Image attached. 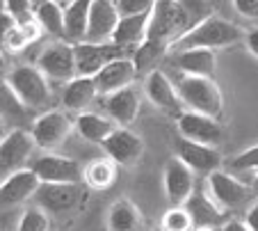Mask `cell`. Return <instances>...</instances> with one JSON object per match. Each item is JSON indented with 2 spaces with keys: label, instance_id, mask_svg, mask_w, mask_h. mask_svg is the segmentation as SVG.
I'll list each match as a JSON object with an SVG mask.
<instances>
[{
  "label": "cell",
  "instance_id": "44dd1931",
  "mask_svg": "<svg viewBox=\"0 0 258 231\" xmlns=\"http://www.w3.org/2000/svg\"><path fill=\"white\" fill-rule=\"evenodd\" d=\"M98 96H101V92H98V85L94 76H76L73 80H69L64 85L62 103L71 112H85Z\"/></svg>",
  "mask_w": 258,
  "mask_h": 231
},
{
  "label": "cell",
  "instance_id": "f1b7e54d",
  "mask_svg": "<svg viewBox=\"0 0 258 231\" xmlns=\"http://www.w3.org/2000/svg\"><path fill=\"white\" fill-rule=\"evenodd\" d=\"M44 35V28L37 23V19H28V21H19V23L12 28V32L7 35L3 48L7 53H23L25 48L34 46Z\"/></svg>",
  "mask_w": 258,
  "mask_h": 231
},
{
  "label": "cell",
  "instance_id": "f35d334b",
  "mask_svg": "<svg viewBox=\"0 0 258 231\" xmlns=\"http://www.w3.org/2000/svg\"><path fill=\"white\" fill-rule=\"evenodd\" d=\"M233 7L244 19H258V0H233Z\"/></svg>",
  "mask_w": 258,
  "mask_h": 231
},
{
  "label": "cell",
  "instance_id": "52a82bcc",
  "mask_svg": "<svg viewBox=\"0 0 258 231\" xmlns=\"http://www.w3.org/2000/svg\"><path fill=\"white\" fill-rule=\"evenodd\" d=\"M32 138L41 151H55L76 131V122L64 110H44L32 122Z\"/></svg>",
  "mask_w": 258,
  "mask_h": 231
},
{
  "label": "cell",
  "instance_id": "60d3db41",
  "mask_svg": "<svg viewBox=\"0 0 258 231\" xmlns=\"http://www.w3.org/2000/svg\"><path fill=\"white\" fill-rule=\"evenodd\" d=\"M244 224L251 231H258V202L247 206V211H244Z\"/></svg>",
  "mask_w": 258,
  "mask_h": 231
},
{
  "label": "cell",
  "instance_id": "b9f144b4",
  "mask_svg": "<svg viewBox=\"0 0 258 231\" xmlns=\"http://www.w3.org/2000/svg\"><path fill=\"white\" fill-rule=\"evenodd\" d=\"M244 44H247L249 53H251L253 57H258V25L256 28H251L247 35H244Z\"/></svg>",
  "mask_w": 258,
  "mask_h": 231
},
{
  "label": "cell",
  "instance_id": "3957f363",
  "mask_svg": "<svg viewBox=\"0 0 258 231\" xmlns=\"http://www.w3.org/2000/svg\"><path fill=\"white\" fill-rule=\"evenodd\" d=\"M190 30V19L180 5V0H156L151 14H149V39L162 41L171 48L174 41Z\"/></svg>",
  "mask_w": 258,
  "mask_h": 231
},
{
  "label": "cell",
  "instance_id": "7bdbcfd3",
  "mask_svg": "<svg viewBox=\"0 0 258 231\" xmlns=\"http://www.w3.org/2000/svg\"><path fill=\"white\" fill-rule=\"evenodd\" d=\"M222 231H251L247 224H244V220H226L224 226H222Z\"/></svg>",
  "mask_w": 258,
  "mask_h": 231
},
{
  "label": "cell",
  "instance_id": "bcb514c9",
  "mask_svg": "<svg viewBox=\"0 0 258 231\" xmlns=\"http://www.w3.org/2000/svg\"><path fill=\"white\" fill-rule=\"evenodd\" d=\"M195 231H222V229H217V226H197Z\"/></svg>",
  "mask_w": 258,
  "mask_h": 231
},
{
  "label": "cell",
  "instance_id": "277c9868",
  "mask_svg": "<svg viewBox=\"0 0 258 231\" xmlns=\"http://www.w3.org/2000/svg\"><path fill=\"white\" fill-rule=\"evenodd\" d=\"M178 92H180L185 110H195V112L208 114V117H215V119L222 117L224 98H222V92H219L215 78L183 76L178 83Z\"/></svg>",
  "mask_w": 258,
  "mask_h": 231
},
{
  "label": "cell",
  "instance_id": "c3c4849f",
  "mask_svg": "<svg viewBox=\"0 0 258 231\" xmlns=\"http://www.w3.org/2000/svg\"><path fill=\"white\" fill-rule=\"evenodd\" d=\"M251 186H253V190H256V195H258V174L253 177V181H251Z\"/></svg>",
  "mask_w": 258,
  "mask_h": 231
},
{
  "label": "cell",
  "instance_id": "7a4b0ae2",
  "mask_svg": "<svg viewBox=\"0 0 258 231\" xmlns=\"http://www.w3.org/2000/svg\"><path fill=\"white\" fill-rule=\"evenodd\" d=\"M5 80L12 85V89L28 110H46L53 101L50 80L46 78L37 64L34 67L32 64H19L5 76Z\"/></svg>",
  "mask_w": 258,
  "mask_h": 231
},
{
  "label": "cell",
  "instance_id": "ac0fdd59",
  "mask_svg": "<svg viewBox=\"0 0 258 231\" xmlns=\"http://www.w3.org/2000/svg\"><path fill=\"white\" fill-rule=\"evenodd\" d=\"M176 122H178L180 138L195 140V142L217 144L222 140V135H224L222 133V126H219V119L195 112V110H185Z\"/></svg>",
  "mask_w": 258,
  "mask_h": 231
},
{
  "label": "cell",
  "instance_id": "4fadbf2b",
  "mask_svg": "<svg viewBox=\"0 0 258 231\" xmlns=\"http://www.w3.org/2000/svg\"><path fill=\"white\" fill-rule=\"evenodd\" d=\"M41 181L32 167H23L10 177L0 179V208H14L34 199Z\"/></svg>",
  "mask_w": 258,
  "mask_h": 231
},
{
  "label": "cell",
  "instance_id": "f546056e",
  "mask_svg": "<svg viewBox=\"0 0 258 231\" xmlns=\"http://www.w3.org/2000/svg\"><path fill=\"white\" fill-rule=\"evenodd\" d=\"M167 53H169V46L167 44L146 37V39L131 53V57H133V62H135V67H137L140 74H149V71L156 69L158 62H160Z\"/></svg>",
  "mask_w": 258,
  "mask_h": 231
},
{
  "label": "cell",
  "instance_id": "5bb4252c",
  "mask_svg": "<svg viewBox=\"0 0 258 231\" xmlns=\"http://www.w3.org/2000/svg\"><path fill=\"white\" fill-rule=\"evenodd\" d=\"M162 183H165V195L171 206H185L187 199L195 195V172L178 156L165 165Z\"/></svg>",
  "mask_w": 258,
  "mask_h": 231
},
{
  "label": "cell",
  "instance_id": "9c48e42d",
  "mask_svg": "<svg viewBox=\"0 0 258 231\" xmlns=\"http://www.w3.org/2000/svg\"><path fill=\"white\" fill-rule=\"evenodd\" d=\"M142 87H144V96L149 98L160 112L169 114V117H176V119L185 112L178 85L171 83L165 71H160V69L149 71V74L144 76V85H142Z\"/></svg>",
  "mask_w": 258,
  "mask_h": 231
},
{
  "label": "cell",
  "instance_id": "d590c367",
  "mask_svg": "<svg viewBox=\"0 0 258 231\" xmlns=\"http://www.w3.org/2000/svg\"><path fill=\"white\" fill-rule=\"evenodd\" d=\"M180 5L185 10L187 19H190V28H195L197 23H201V21H206L208 16H213L210 0H180Z\"/></svg>",
  "mask_w": 258,
  "mask_h": 231
},
{
  "label": "cell",
  "instance_id": "4dcf8cb0",
  "mask_svg": "<svg viewBox=\"0 0 258 231\" xmlns=\"http://www.w3.org/2000/svg\"><path fill=\"white\" fill-rule=\"evenodd\" d=\"M34 19L44 28V32L57 37V39H64V10L55 0H48L44 5L34 7Z\"/></svg>",
  "mask_w": 258,
  "mask_h": 231
},
{
  "label": "cell",
  "instance_id": "d4e9b609",
  "mask_svg": "<svg viewBox=\"0 0 258 231\" xmlns=\"http://www.w3.org/2000/svg\"><path fill=\"white\" fill-rule=\"evenodd\" d=\"M151 14V12H149ZM149 14H133V16H121L114 30L112 41L119 44L126 50H135L142 41L146 39V32H149Z\"/></svg>",
  "mask_w": 258,
  "mask_h": 231
},
{
  "label": "cell",
  "instance_id": "816d5d0a",
  "mask_svg": "<svg viewBox=\"0 0 258 231\" xmlns=\"http://www.w3.org/2000/svg\"><path fill=\"white\" fill-rule=\"evenodd\" d=\"M156 231H165V229H162V226H158V229H156Z\"/></svg>",
  "mask_w": 258,
  "mask_h": 231
},
{
  "label": "cell",
  "instance_id": "8d00e7d4",
  "mask_svg": "<svg viewBox=\"0 0 258 231\" xmlns=\"http://www.w3.org/2000/svg\"><path fill=\"white\" fill-rule=\"evenodd\" d=\"M117 10L121 16H133V14H149L156 5V0H114Z\"/></svg>",
  "mask_w": 258,
  "mask_h": 231
},
{
  "label": "cell",
  "instance_id": "f907efd6",
  "mask_svg": "<svg viewBox=\"0 0 258 231\" xmlns=\"http://www.w3.org/2000/svg\"><path fill=\"white\" fill-rule=\"evenodd\" d=\"M7 10V0H0V12H5Z\"/></svg>",
  "mask_w": 258,
  "mask_h": 231
},
{
  "label": "cell",
  "instance_id": "9a60e30c",
  "mask_svg": "<svg viewBox=\"0 0 258 231\" xmlns=\"http://www.w3.org/2000/svg\"><path fill=\"white\" fill-rule=\"evenodd\" d=\"M176 156L185 162L195 174H206L208 177L210 172L222 167V156L215 149V144H204V142L180 138L176 142Z\"/></svg>",
  "mask_w": 258,
  "mask_h": 231
},
{
  "label": "cell",
  "instance_id": "5b68a950",
  "mask_svg": "<svg viewBox=\"0 0 258 231\" xmlns=\"http://www.w3.org/2000/svg\"><path fill=\"white\" fill-rule=\"evenodd\" d=\"M206 190H208V195L226 213L244 208L253 199V195H256L253 186L244 183L238 174L229 172V169H215V172H210L206 177Z\"/></svg>",
  "mask_w": 258,
  "mask_h": 231
},
{
  "label": "cell",
  "instance_id": "74e56055",
  "mask_svg": "<svg viewBox=\"0 0 258 231\" xmlns=\"http://www.w3.org/2000/svg\"><path fill=\"white\" fill-rule=\"evenodd\" d=\"M7 12L16 16V21L34 19V5L32 0H7Z\"/></svg>",
  "mask_w": 258,
  "mask_h": 231
},
{
  "label": "cell",
  "instance_id": "30bf717a",
  "mask_svg": "<svg viewBox=\"0 0 258 231\" xmlns=\"http://www.w3.org/2000/svg\"><path fill=\"white\" fill-rule=\"evenodd\" d=\"M30 167L39 177L41 183H80L83 181V169L78 160L67 156H59L55 151H46L39 158L30 162Z\"/></svg>",
  "mask_w": 258,
  "mask_h": 231
},
{
  "label": "cell",
  "instance_id": "7402d4cb",
  "mask_svg": "<svg viewBox=\"0 0 258 231\" xmlns=\"http://www.w3.org/2000/svg\"><path fill=\"white\" fill-rule=\"evenodd\" d=\"M185 208L190 211L192 220H195V229L197 226H217V229H222L226 222V215H229V213L208 195V190L195 192V195L187 199Z\"/></svg>",
  "mask_w": 258,
  "mask_h": 231
},
{
  "label": "cell",
  "instance_id": "4316f807",
  "mask_svg": "<svg viewBox=\"0 0 258 231\" xmlns=\"http://www.w3.org/2000/svg\"><path fill=\"white\" fill-rule=\"evenodd\" d=\"M89 10H92V0H76L73 5H69L64 10V39L67 41H71V44L85 41Z\"/></svg>",
  "mask_w": 258,
  "mask_h": 231
},
{
  "label": "cell",
  "instance_id": "e0dca14e",
  "mask_svg": "<svg viewBox=\"0 0 258 231\" xmlns=\"http://www.w3.org/2000/svg\"><path fill=\"white\" fill-rule=\"evenodd\" d=\"M121 19L114 0H92L87 23V41H112L117 23Z\"/></svg>",
  "mask_w": 258,
  "mask_h": 231
},
{
  "label": "cell",
  "instance_id": "e575fe53",
  "mask_svg": "<svg viewBox=\"0 0 258 231\" xmlns=\"http://www.w3.org/2000/svg\"><path fill=\"white\" fill-rule=\"evenodd\" d=\"M50 222H48V213L39 206H30L23 211L19 220L16 231H48Z\"/></svg>",
  "mask_w": 258,
  "mask_h": 231
},
{
  "label": "cell",
  "instance_id": "7dc6e473",
  "mask_svg": "<svg viewBox=\"0 0 258 231\" xmlns=\"http://www.w3.org/2000/svg\"><path fill=\"white\" fill-rule=\"evenodd\" d=\"M5 69V53H3V48H0V71Z\"/></svg>",
  "mask_w": 258,
  "mask_h": 231
},
{
  "label": "cell",
  "instance_id": "6da1fadb",
  "mask_svg": "<svg viewBox=\"0 0 258 231\" xmlns=\"http://www.w3.org/2000/svg\"><path fill=\"white\" fill-rule=\"evenodd\" d=\"M242 30L235 23L226 19H219V16H208L206 21L197 23L195 28H190L185 35L180 37L178 41H174L169 48V53H176V50H187V48H229V46H235L240 41H244Z\"/></svg>",
  "mask_w": 258,
  "mask_h": 231
},
{
  "label": "cell",
  "instance_id": "1f68e13d",
  "mask_svg": "<svg viewBox=\"0 0 258 231\" xmlns=\"http://www.w3.org/2000/svg\"><path fill=\"white\" fill-rule=\"evenodd\" d=\"M30 110L21 103V98L7 80H0V119L7 124H19Z\"/></svg>",
  "mask_w": 258,
  "mask_h": 231
},
{
  "label": "cell",
  "instance_id": "ffe728a7",
  "mask_svg": "<svg viewBox=\"0 0 258 231\" xmlns=\"http://www.w3.org/2000/svg\"><path fill=\"white\" fill-rule=\"evenodd\" d=\"M103 108L119 126H128V124L135 122L142 110V94L133 85H128V87L117 89L112 94H105L103 96Z\"/></svg>",
  "mask_w": 258,
  "mask_h": 231
},
{
  "label": "cell",
  "instance_id": "681fc988",
  "mask_svg": "<svg viewBox=\"0 0 258 231\" xmlns=\"http://www.w3.org/2000/svg\"><path fill=\"white\" fill-rule=\"evenodd\" d=\"M44 3H48V0H32V5H34V7H39V5H44Z\"/></svg>",
  "mask_w": 258,
  "mask_h": 231
},
{
  "label": "cell",
  "instance_id": "83f0119b",
  "mask_svg": "<svg viewBox=\"0 0 258 231\" xmlns=\"http://www.w3.org/2000/svg\"><path fill=\"white\" fill-rule=\"evenodd\" d=\"M119 177V165L112 158H98L92 160L87 167L83 169V181L87 183L92 190H107L117 183Z\"/></svg>",
  "mask_w": 258,
  "mask_h": 231
},
{
  "label": "cell",
  "instance_id": "603a6c76",
  "mask_svg": "<svg viewBox=\"0 0 258 231\" xmlns=\"http://www.w3.org/2000/svg\"><path fill=\"white\" fill-rule=\"evenodd\" d=\"M174 62L183 76H206V78H213L215 67H217V57H215L213 48L176 50Z\"/></svg>",
  "mask_w": 258,
  "mask_h": 231
},
{
  "label": "cell",
  "instance_id": "836d02e7",
  "mask_svg": "<svg viewBox=\"0 0 258 231\" xmlns=\"http://www.w3.org/2000/svg\"><path fill=\"white\" fill-rule=\"evenodd\" d=\"M160 226L165 231H195V220L185 206H171L162 215Z\"/></svg>",
  "mask_w": 258,
  "mask_h": 231
},
{
  "label": "cell",
  "instance_id": "cb8c5ba5",
  "mask_svg": "<svg viewBox=\"0 0 258 231\" xmlns=\"http://www.w3.org/2000/svg\"><path fill=\"white\" fill-rule=\"evenodd\" d=\"M117 126L119 124L110 114L92 112V110L78 112V117H76V131H78V135L94 144H103L107 140V135L112 133Z\"/></svg>",
  "mask_w": 258,
  "mask_h": 231
},
{
  "label": "cell",
  "instance_id": "7c38bea8",
  "mask_svg": "<svg viewBox=\"0 0 258 231\" xmlns=\"http://www.w3.org/2000/svg\"><path fill=\"white\" fill-rule=\"evenodd\" d=\"M83 199V188L80 183H41L34 202L37 206L44 208L46 213H69L78 208Z\"/></svg>",
  "mask_w": 258,
  "mask_h": 231
},
{
  "label": "cell",
  "instance_id": "8fae6325",
  "mask_svg": "<svg viewBox=\"0 0 258 231\" xmlns=\"http://www.w3.org/2000/svg\"><path fill=\"white\" fill-rule=\"evenodd\" d=\"M73 48H76L78 76H96L105 64L126 55V48H121L114 41H87L85 39V41L73 44Z\"/></svg>",
  "mask_w": 258,
  "mask_h": 231
},
{
  "label": "cell",
  "instance_id": "d6a6232c",
  "mask_svg": "<svg viewBox=\"0 0 258 231\" xmlns=\"http://www.w3.org/2000/svg\"><path fill=\"white\" fill-rule=\"evenodd\" d=\"M226 167H229V172L238 174L240 179L251 177V181H253V177L258 174V144H253V147L244 149L242 153H238L235 158H231Z\"/></svg>",
  "mask_w": 258,
  "mask_h": 231
},
{
  "label": "cell",
  "instance_id": "ba28073f",
  "mask_svg": "<svg viewBox=\"0 0 258 231\" xmlns=\"http://www.w3.org/2000/svg\"><path fill=\"white\" fill-rule=\"evenodd\" d=\"M37 67L44 71V76L50 83H62L67 85L78 76V67H76V48L71 41L57 39L55 44L46 46V50L39 55Z\"/></svg>",
  "mask_w": 258,
  "mask_h": 231
},
{
  "label": "cell",
  "instance_id": "8992f818",
  "mask_svg": "<svg viewBox=\"0 0 258 231\" xmlns=\"http://www.w3.org/2000/svg\"><path fill=\"white\" fill-rule=\"evenodd\" d=\"M34 149L39 147L32 138V131H25L21 126L10 128L5 138L0 140V179L30 167V162L34 160Z\"/></svg>",
  "mask_w": 258,
  "mask_h": 231
},
{
  "label": "cell",
  "instance_id": "f6af8a7d",
  "mask_svg": "<svg viewBox=\"0 0 258 231\" xmlns=\"http://www.w3.org/2000/svg\"><path fill=\"white\" fill-rule=\"evenodd\" d=\"M55 3H57V5L62 7V10H67L69 5H73V3H76V0H55Z\"/></svg>",
  "mask_w": 258,
  "mask_h": 231
},
{
  "label": "cell",
  "instance_id": "ee69618b",
  "mask_svg": "<svg viewBox=\"0 0 258 231\" xmlns=\"http://www.w3.org/2000/svg\"><path fill=\"white\" fill-rule=\"evenodd\" d=\"M7 131H10V128H7V122H3V119H0V140L7 135Z\"/></svg>",
  "mask_w": 258,
  "mask_h": 231
},
{
  "label": "cell",
  "instance_id": "ab89813d",
  "mask_svg": "<svg viewBox=\"0 0 258 231\" xmlns=\"http://www.w3.org/2000/svg\"><path fill=\"white\" fill-rule=\"evenodd\" d=\"M19 23L16 21V16L12 14V12H0V48H3V44H5V39H7V35L12 32V28Z\"/></svg>",
  "mask_w": 258,
  "mask_h": 231
},
{
  "label": "cell",
  "instance_id": "2e32d148",
  "mask_svg": "<svg viewBox=\"0 0 258 231\" xmlns=\"http://www.w3.org/2000/svg\"><path fill=\"white\" fill-rule=\"evenodd\" d=\"M107 158H112L117 165H133L144 153V142L137 133H133L128 126H117L107 140L101 144Z\"/></svg>",
  "mask_w": 258,
  "mask_h": 231
},
{
  "label": "cell",
  "instance_id": "d6986e66",
  "mask_svg": "<svg viewBox=\"0 0 258 231\" xmlns=\"http://www.w3.org/2000/svg\"><path fill=\"white\" fill-rule=\"evenodd\" d=\"M137 74H140V71H137L131 55H121V57L112 60L110 64H105L94 78H96L101 96H105V94H112V92H117V89H123V87H128V85H133Z\"/></svg>",
  "mask_w": 258,
  "mask_h": 231
},
{
  "label": "cell",
  "instance_id": "484cf974",
  "mask_svg": "<svg viewBox=\"0 0 258 231\" xmlns=\"http://www.w3.org/2000/svg\"><path fill=\"white\" fill-rule=\"evenodd\" d=\"M107 231H146L144 215L131 199H119L107 211Z\"/></svg>",
  "mask_w": 258,
  "mask_h": 231
}]
</instances>
